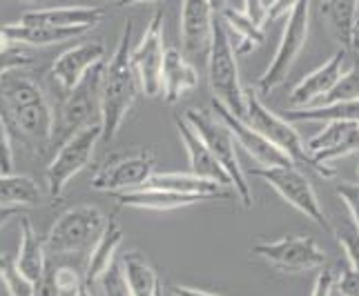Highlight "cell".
Wrapping results in <instances>:
<instances>
[{"label":"cell","instance_id":"6da1fadb","mask_svg":"<svg viewBox=\"0 0 359 296\" xmlns=\"http://www.w3.org/2000/svg\"><path fill=\"white\" fill-rule=\"evenodd\" d=\"M132 31L134 22L128 20L121 31L118 45L109 60H105L103 83H101V127L103 143H112L126 116L136 103L141 83L132 63Z\"/></svg>","mask_w":359,"mask_h":296},{"label":"cell","instance_id":"7a4b0ae2","mask_svg":"<svg viewBox=\"0 0 359 296\" xmlns=\"http://www.w3.org/2000/svg\"><path fill=\"white\" fill-rule=\"evenodd\" d=\"M0 101L7 109L11 125L22 139H27L36 147H47L54 141L56 114L36 80L18 69L9 71L0 80Z\"/></svg>","mask_w":359,"mask_h":296},{"label":"cell","instance_id":"3957f363","mask_svg":"<svg viewBox=\"0 0 359 296\" xmlns=\"http://www.w3.org/2000/svg\"><path fill=\"white\" fill-rule=\"evenodd\" d=\"M208 83L210 92H212L215 101L226 105L234 116L245 120L248 112V90H243L241 78H239V65H237V54L230 36L224 27L221 18L215 20L212 29V45H210L208 54Z\"/></svg>","mask_w":359,"mask_h":296},{"label":"cell","instance_id":"277c9868","mask_svg":"<svg viewBox=\"0 0 359 296\" xmlns=\"http://www.w3.org/2000/svg\"><path fill=\"white\" fill-rule=\"evenodd\" d=\"M183 118L194 127V132L199 134V136L203 139V143L210 147V152L215 154V158L221 163V167L226 169L237 199L243 203L245 209H250L255 205L252 190H250V183H248L243 169L239 165L237 139L232 136L228 125L217 114H208V112H203V109H188V112L183 114Z\"/></svg>","mask_w":359,"mask_h":296},{"label":"cell","instance_id":"5b68a950","mask_svg":"<svg viewBox=\"0 0 359 296\" xmlns=\"http://www.w3.org/2000/svg\"><path fill=\"white\" fill-rule=\"evenodd\" d=\"M107 225V218L94 205H76L60 214L45 237L47 256H69L92 252Z\"/></svg>","mask_w":359,"mask_h":296},{"label":"cell","instance_id":"8992f818","mask_svg":"<svg viewBox=\"0 0 359 296\" xmlns=\"http://www.w3.org/2000/svg\"><path fill=\"white\" fill-rule=\"evenodd\" d=\"M245 122L250 127H255L257 132H262L264 136L272 145H277L281 152H286L294 160V165L313 169L315 174H319L321 178H326V181L337 176L335 167H330V165H317L315 160L311 158V154H308V150H306V143L299 136V132L292 127V120L281 118L275 112H270V109L262 103V98H259L252 90L248 92Z\"/></svg>","mask_w":359,"mask_h":296},{"label":"cell","instance_id":"52a82bcc","mask_svg":"<svg viewBox=\"0 0 359 296\" xmlns=\"http://www.w3.org/2000/svg\"><path fill=\"white\" fill-rule=\"evenodd\" d=\"M103 141V127L101 122H92V125L74 132L63 145L58 147L56 156L45 169V183L49 194L58 199L65 192V188L72 183L74 176H79L81 171L90 165L94 156L96 145Z\"/></svg>","mask_w":359,"mask_h":296},{"label":"cell","instance_id":"ba28073f","mask_svg":"<svg viewBox=\"0 0 359 296\" xmlns=\"http://www.w3.org/2000/svg\"><path fill=\"white\" fill-rule=\"evenodd\" d=\"M308 29H311V0H299V5L290 11V16L286 20V27H283L275 56H272L270 65L257 80L259 92L270 94V92H275L279 85H283L297 56L302 54V49L308 41Z\"/></svg>","mask_w":359,"mask_h":296},{"label":"cell","instance_id":"9c48e42d","mask_svg":"<svg viewBox=\"0 0 359 296\" xmlns=\"http://www.w3.org/2000/svg\"><path fill=\"white\" fill-rule=\"evenodd\" d=\"M105 60L94 65L81 83L69 94H65L63 107H60V116L56 120V134L54 139L67 141L74 132L92 125V122H101V83H103Z\"/></svg>","mask_w":359,"mask_h":296},{"label":"cell","instance_id":"30bf717a","mask_svg":"<svg viewBox=\"0 0 359 296\" xmlns=\"http://www.w3.org/2000/svg\"><path fill=\"white\" fill-rule=\"evenodd\" d=\"M252 176L262 178L275 190L283 201L299 209L304 216H308L315 225L332 234V225L326 218L324 209L319 205V199L315 194L313 183L308 181L302 169L297 165H279V167H257L252 169Z\"/></svg>","mask_w":359,"mask_h":296},{"label":"cell","instance_id":"8fae6325","mask_svg":"<svg viewBox=\"0 0 359 296\" xmlns=\"http://www.w3.org/2000/svg\"><path fill=\"white\" fill-rule=\"evenodd\" d=\"M156 160L147 150H130L109 156L103 167L92 178V190L96 192H130L139 190L154 174Z\"/></svg>","mask_w":359,"mask_h":296},{"label":"cell","instance_id":"7c38bea8","mask_svg":"<svg viewBox=\"0 0 359 296\" xmlns=\"http://www.w3.org/2000/svg\"><path fill=\"white\" fill-rule=\"evenodd\" d=\"M165 43H163V11H156L150 24L145 27L141 41L132 47V63L145 96H158L163 92V63H165Z\"/></svg>","mask_w":359,"mask_h":296},{"label":"cell","instance_id":"4fadbf2b","mask_svg":"<svg viewBox=\"0 0 359 296\" xmlns=\"http://www.w3.org/2000/svg\"><path fill=\"white\" fill-rule=\"evenodd\" d=\"M252 256L264 258L283 272H308L324 265L326 254L311 237H281L277 241H262L252 245Z\"/></svg>","mask_w":359,"mask_h":296},{"label":"cell","instance_id":"5bb4252c","mask_svg":"<svg viewBox=\"0 0 359 296\" xmlns=\"http://www.w3.org/2000/svg\"><path fill=\"white\" fill-rule=\"evenodd\" d=\"M217 11L210 0H181V45L183 54L194 60H208L210 45H212V29Z\"/></svg>","mask_w":359,"mask_h":296},{"label":"cell","instance_id":"9a60e30c","mask_svg":"<svg viewBox=\"0 0 359 296\" xmlns=\"http://www.w3.org/2000/svg\"><path fill=\"white\" fill-rule=\"evenodd\" d=\"M212 109H215V114L228 125V129L232 132V136L237 139V145H241L243 150L257 160L259 167L294 165V160L286 152H281L277 145H272L262 132H257L255 127H250L243 118L234 116L226 105H221L219 101H212ZM297 167H299V165H297Z\"/></svg>","mask_w":359,"mask_h":296},{"label":"cell","instance_id":"2e32d148","mask_svg":"<svg viewBox=\"0 0 359 296\" xmlns=\"http://www.w3.org/2000/svg\"><path fill=\"white\" fill-rule=\"evenodd\" d=\"M306 150L317 165H330L332 160L359 152V120L324 122L315 136L306 143Z\"/></svg>","mask_w":359,"mask_h":296},{"label":"cell","instance_id":"e0dca14e","mask_svg":"<svg viewBox=\"0 0 359 296\" xmlns=\"http://www.w3.org/2000/svg\"><path fill=\"white\" fill-rule=\"evenodd\" d=\"M353 65V56L348 49L339 47L335 54H332L324 65L317 67L315 71L306 73V76L294 85L290 90L288 101L292 107H306V105H315L319 98H324L335 83L344 76V71Z\"/></svg>","mask_w":359,"mask_h":296},{"label":"cell","instance_id":"ac0fdd59","mask_svg":"<svg viewBox=\"0 0 359 296\" xmlns=\"http://www.w3.org/2000/svg\"><path fill=\"white\" fill-rule=\"evenodd\" d=\"M103 60H105V45L101 41H83L79 45L65 49V52L54 60L52 76L58 87L63 90V94H69L81 83L85 73L94 65L103 63Z\"/></svg>","mask_w":359,"mask_h":296},{"label":"cell","instance_id":"d6986e66","mask_svg":"<svg viewBox=\"0 0 359 296\" xmlns=\"http://www.w3.org/2000/svg\"><path fill=\"white\" fill-rule=\"evenodd\" d=\"M175 122H177L181 143L185 147V152H188L192 174L208 178V181H215L219 185H230V176L226 174V169L221 167V163L215 158V154L210 152V147L203 143V139L199 136V134L194 132V127L190 125V122L185 118H181L179 114L175 116Z\"/></svg>","mask_w":359,"mask_h":296},{"label":"cell","instance_id":"ffe728a7","mask_svg":"<svg viewBox=\"0 0 359 296\" xmlns=\"http://www.w3.org/2000/svg\"><path fill=\"white\" fill-rule=\"evenodd\" d=\"M105 7H58V9H34L25 11L20 22L47 24V27H83L94 29L105 18Z\"/></svg>","mask_w":359,"mask_h":296},{"label":"cell","instance_id":"44dd1931","mask_svg":"<svg viewBox=\"0 0 359 296\" xmlns=\"http://www.w3.org/2000/svg\"><path fill=\"white\" fill-rule=\"evenodd\" d=\"M210 196L199 194H177L165 190H152V188H139L130 192L116 194V203L121 207H134V209H152V212H170V209L188 207L194 203H203Z\"/></svg>","mask_w":359,"mask_h":296},{"label":"cell","instance_id":"7402d4cb","mask_svg":"<svg viewBox=\"0 0 359 296\" xmlns=\"http://www.w3.org/2000/svg\"><path fill=\"white\" fill-rule=\"evenodd\" d=\"M47 250L45 241L36 234L32 220L27 216L20 218V241H18V254H16V265L20 272L27 276L36 288L43 281L47 272Z\"/></svg>","mask_w":359,"mask_h":296},{"label":"cell","instance_id":"603a6c76","mask_svg":"<svg viewBox=\"0 0 359 296\" xmlns=\"http://www.w3.org/2000/svg\"><path fill=\"white\" fill-rule=\"evenodd\" d=\"M199 85V73H196L194 65L188 60L181 49L170 47L165 52V63H163V98L165 103L175 105L181 101L183 94H188Z\"/></svg>","mask_w":359,"mask_h":296},{"label":"cell","instance_id":"cb8c5ba5","mask_svg":"<svg viewBox=\"0 0 359 296\" xmlns=\"http://www.w3.org/2000/svg\"><path fill=\"white\" fill-rule=\"evenodd\" d=\"M219 18L224 22L228 36H234V54L245 56L255 52V49L264 43V29L262 24H257L250 16L245 14L241 7H224L219 11Z\"/></svg>","mask_w":359,"mask_h":296},{"label":"cell","instance_id":"d4e9b609","mask_svg":"<svg viewBox=\"0 0 359 296\" xmlns=\"http://www.w3.org/2000/svg\"><path fill=\"white\" fill-rule=\"evenodd\" d=\"M123 243V230L118 225L116 218H107V225L101 234V239L96 241V245L90 252L88 267H85V283L92 288V283H96L105 274V269L114 263V254Z\"/></svg>","mask_w":359,"mask_h":296},{"label":"cell","instance_id":"484cf974","mask_svg":"<svg viewBox=\"0 0 359 296\" xmlns=\"http://www.w3.org/2000/svg\"><path fill=\"white\" fill-rule=\"evenodd\" d=\"M5 31L20 45L32 47H47L56 43H65L69 38H81L90 29L83 27H47V24H25V22H11L5 24Z\"/></svg>","mask_w":359,"mask_h":296},{"label":"cell","instance_id":"4316f807","mask_svg":"<svg viewBox=\"0 0 359 296\" xmlns=\"http://www.w3.org/2000/svg\"><path fill=\"white\" fill-rule=\"evenodd\" d=\"M143 188L152 190H165V192H177V194H199V196H224V185H219L215 181L201 178L196 174H177V171H165V174H154L150 176Z\"/></svg>","mask_w":359,"mask_h":296},{"label":"cell","instance_id":"83f0119b","mask_svg":"<svg viewBox=\"0 0 359 296\" xmlns=\"http://www.w3.org/2000/svg\"><path fill=\"white\" fill-rule=\"evenodd\" d=\"M359 0H321L319 14L326 20L339 47L351 49Z\"/></svg>","mask_w":359,"mask_h":296},{"label":"cell","instance_id":"f1b7e54d","mask_svg":"<svg viewBox=\"0 0 359 296\" xmlns=\"http://www.w3.org/2000/svg\"><path fill=\"white\" fill-rule=\"evenodd\" d=\"M43 199V192L32 176L0 174V205L7 207H34Z\"/></svg>","mask_w":359,"mask_h":296},{"label":"cell","instance_id":"f546056e","mask_svg":"<svg viewBox=\"0 0 359 296\" xmlns=\"http://www.w3.org/2000/svg\"><path fill=\"white\" fill-rule=\"evenodd\" d=\"M123 272H126V279L130 283V288L134 292V296H156L158 290V276L154 272V267L150 265V261L141 254V252H126L121 258Z\"/></svg>","mask_w":359,"mask_h":296},{"label":"cell","instance_id":"4dcf8cb0","mask_svg":"<svg viewBox=\"0 0 359 296\" xmlns=\"http://www.w3.org/2000/svg\"><path fill=\"white\" fill-rule=\"evenodd\" d=\"M288 120L297 122H330V120H359V101L332 105H306L288 112Z\"/></svg>","mask_w":359,"mask_h":296},{"label":"cell","instance_id":"1f68e13d","mask_svg":"<svg viewBox=\"0 0 359 296\" xmlns=\"http://www.w3.org/2000/svg\"><path fill=\"white\" fill-rule=\"evenodd\" d=\"M359 101V63L353 60V65L344 71V76L335 83L324 98H319L315 105H332V103H351Z\"/></svg>","mask_w":359,"mask_h":296},{"label":"cell","instance_id":"d6a6232c","mask_svg":"<svg viewBox=\"0 0 359 296\" xmlns=\"http://www.w3.org/2000/svg\"><path fill=\"white\" fill-rule=\"evenodd\" d=\"M32 65L29 52H25L20 43H16L11 36L5 31V27L0 29V80L7 76L9 71H16Z\"/></svg>","mask_w":359,"mask_h":296},{"label":"cell","instance_id":"836d02e7","mask_svg":"<svg viewBox=\"0 0 359 296\" xmlns=\"http://www.w3.org/2000/svg\"><path fill=\"white\" fill-rule=\"evenodd\" d=\"M0 281L9 296H36V286L18 269L16 258L5 254H0Z\"/></svg>","mask_w":359,"mask_h":296},{"label":"cell","instance_id":"e575fe53","mask_svg":"<svg viewBox=\"0 0 359 296\" xmlns=\"http://www.w3.org/2000/svg\"><path fill=\"white\" fill-rule=\"evenodd\" d=\"M98 283H101V294L103 296H134L132 288H130V283L126 279V272H123V265L121 261L112 263L107 269H105V274L98 279Z\"/></svg>","mask_w":359,"mask_h":296},{"label":"cell","instance_id":"d590c367","mask_svg":"<svg viewBox=\"0 0 359 296\" xmlns=\"http://www.w3.org/2000/svg\"><path fill=\"white\" fill-rule=\"evenodd\" d=\"M332 234H335L337 243L341 245V250H344L346 258H348L351 267L359 269V230H357V225L346 223L339 230H332Z\"/></svg>","mask_w":359,"mask_h":296},{"label":"cell","instance_id":"8d00e7d4","mask_svg":"<svg viewBox=\"0 0 359 296\" xmlns=\"http://www.w3.org/2000/svg\"><path fill=\"white\" fill-rule=\"evenodd\" d=\"M11 171H14V145L7 120L0 116V174H11Z\"/></svg>","mask_w":359,"mask_h":296},{"label":"cell","instance_id":"74e56055","mask_svg":"<svg viewBox=\"0 0 359 296\" xmlns=\"http://www.w3.org/2000/svg\"><path fill=\"white\" fill-rule=\"evenodd\" d=\"M54 272V281H56V288L60 292H76L81 286H85V276H81L76 269H72L67 265H60V267H52Z\"/></svg>","mask_w":359,"mask_h":296},{"label":"cell","instance_id":"f35d334b","mask_svg":"<svg viewBox=\"0 0 359 296\" xmlns=\"http://www.w3.org/2000/svg\"><path fill=\"white\" fill-rule=\"evenodd\" d=\"M337 196L344 201V205L348 207V212L353 216V223L359 230V183L344 181L337 185Z\"/></svg>","mask_w":359,"mask_h":296},{"label":"cell","instance_id":"ab89813d","mask_svg":"<svg viewBox=\"0 0 359 296\" xmlns=\"http://www.w3.org/2000/svg\"><path fill=\"white\" fill-rule=\"evenodd\" d=\"M335 292L339 296H359V269L346 267L335 276Z\"/></svg>","mask_w":359,"mask_h":296},{"label":"cell","instance_id":"60d3db41","mask_svg":"<svg viewBox=\"0 0 359 296\" xmlns=\"http://www.w3.org/2000/svg\"><path fill=\"white\" fill-rule=\"evenodd\" d=\"M299 5V0H272L270 5H266V14H264V24L266 22H275L283 16H290V11Z\"/></svg>","mask_w":359,"mask_h":296},{"label":"cell","instance_id":"b9f144b4","mask_svg":"<svg viewBox=\"0 0 359 296\" xmlns=\"http://www.w3.org/2000/svg\"><path fill=\"white\" fill-rule=\"evenodd\" d=\"M332 292H335V272H330V269H321L315 279L311 296H332Z\"/></svg>","mask_w":359,"mask_h":296},{"label":"cell","instance_id":"7bdbcfd3","mask_svg":"<svg viewBox=\"0 0 359 296\" xmlns=\"http://www.w3.org/2000/svg\"><path fill=\"white\" fill-rule=\"evenodd\" d=\"M245 14L250 16L257 24H262L264 27V14H266L264 0H245Z\"/></svg>","mask_w":359,"mask_h":296},{"label":"cell","instance_id":"ee69618b","mask_svg":"<svg viewBox=\"0 0 359 296\" xmlns=\"http://www.w3.org/2000/svg\"><path fill=\"white\" fill-rule=\"evenodd\" d=\"M172 296H221V294H212L205 290L188 288V286H177V288H172Z\"/></svg>","mask_w":359,"mask_h":296},{"label":"cell","instance_id":"f6af8a7d","mask_svg":"<svg viewBox=\"0 0 359 296\" xmlns=\"http://www.w3.org/2000/svg\"><path fill=\"white\" fill-rule=\"evenodd\" d=\"M351 56L359 63V7H357V18H355V29H353V41H351Z\"/></svg>","mask_w":359,"mask_h":296},{"label":"cell","instance_id":"bcb514c9","mask_svg":"<svg viewBox=\"0 0 359 296\" xmlns=\"http://www.w3.org/2000/svg\"><path fill=\"white\" fill-rule=\"evenodd\" d=\"M20 214V207H7V205H0V225L9 223L11 218Z\"/></svg>","mask_w":359,"mask_h":296},{"label":"cell","instance_id":"7dc6e473","mask_svg":"<svg viewBox=\"0 0 359 296\" xmlns=\"http://www.w3.org/2000/svg\"><path fill=\"white\" fill-rule=\"evenodd\" d=\"M141 3H158V0H118V7H128V5H141Z\"/></svg>","mask_w":359,"mask_h":296},{"label":"cell","instance_id":"c3c4849f","mask_svg":"<svg viewBox=\"0 0 359 296\" xmlns=\"http://www.w3.org/2000/svg\"><path fill=\"white\" fill-rule=\"evenodd\" d=\"M210 5H212V7H215V11H217V14H219V11L224 9V7L232 5V0H210Z\"/></svg>","mask_w":359,"mask_h":296},{"label":"cell","instance_id":"681fc988","mask_svg":"<svg viewBox=\"0 0 359 296\" xmlns=\"http://www.w3.org/2000/svg\"><path fill=\"white\" fill-rule=\"evenodd\" d=\"M74 296H92V290H90L88 283H85V286H81L76 292H74Z\"/></svg>","mask_w":359,"mask_h":296},{"label":"cell","instance_id":"f907efd6","mask_svg":"<svg viewBox=\"0 0 359 296\" xmlns=\"http://www.w3.org/2000/svg\"><path fill=\"white\" fill-rule=\"evenodd\" d=\"M357 176H359V167H357Z\"/></svg>","mask_w":359,"mask_h":296}]
</instances>
